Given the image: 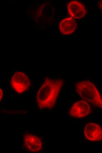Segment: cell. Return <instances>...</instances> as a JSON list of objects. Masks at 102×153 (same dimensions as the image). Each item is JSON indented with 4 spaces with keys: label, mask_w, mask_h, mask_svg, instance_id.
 <instances>
[{
    "label": "cell",
    "mask_w": 102,
    "mask_h": 153,
    "mask_svg": "<svg viewBox=\"0 0 102 153\" xmlns=\"http://www.w3.org/2000/svg\"><path fill=\"white\" fill-rule=\"evenodd\" d=\"M84 134L85 138L88 141L97 142L102 140V129L96 123H88L84 128Z\"/></svg>",
    "instance_id": "5b68a950"
},
{
    "label": "cell",
    "mask_w": 102,
    "mask_h": 153,
    "mask_svg": "<svg viewBox=\"0 0 102 153\" xmlns=\"http://www.w3.org/2000/svg\"><path fill=\"white\" fill-rule=\"evenodd\" d=\"M59 27L62 33L64 34H71L76 30L77 23L72 18H67L60 22Z\"/></svg>",
    "instance_id": "ba28073f"
},
{
    "label": "cell",
    "mask_w": 102,
    "mask_h": 153,
    "mask_svg": "<svg viewBox=\"0 0 102 153\" xmlns=\"http://www.w3.org/2000/svg\"><path fill=\"white\" fill-rule=\"evenodd\" d=\"M12 88L17 93H22L27 91L30 86V82L25 72L17 71L12 75L10 80Z\"/></svg>",
    "instance_id": "3957f363"
},
{
    "label": "cell",
    "mask_w": 102,
    "mask_h": 153,
    "mask_svg": "<svg viewBox=\"0 0 102 153\" xmlns=\"http://www.w3.org/2000/svg\"><path fill=\"white\" fill-rule=\"evenodd\" d=\"M91 111V108L89 102L82 100L73 104L70 109L69 114L73 118H81L89 114Z\"/></svg>",
    "instance_id": "277c9868"
},
{
    "label": "cell",
    "mask_w": 102,
    "mask_h": 153,
    "mask_svg": "<svg viewBox=\"0 0 102 153\" xmlns=\"http://www.w3.org/2000/svg\"><path fill=\"white\" fill-rule=\"evenodd\" d=\"M76 91L84 100L102 109V97L96 87L89 80L77 82Z\"/></svg>",
    "instance_id": "7a4b0ae2"
},
{
    "label": "cell",
    "mask_w": 102,
    "mask_h": 153,
    "mask_svg": "<svg viewBox=\"0 0 102 153\" xmlns=\"http://www.w3.org/2000/svg\"><path fill=\"white\" fill-rule=\"evenodd\" d=\"M69 14L73 18L80 19L84 17L87 11L84 5L77 1H70L67 4Z\"/></svg>",
    "instance_id": "52a82bcc"
},
{
    "label": "cell",
    "mask_w": 102,
    "mask_h": 153,
    "mask_svg": "<svg viewBox=\"0 0 102 153\" xmlns=\"http://www.w3.org/2000/svg\"><path fill=\"white\" fill-rule=\"evenodd\" d=\"M0 102H1V100H2V98L3 96V91L2 89L0 88Z\"/></svg>",
    "instance_id": "9c48e42d"
},
{
    "label": "cell",
    "mask_w": 102,
    "mask_h": 153,
    "mask_svg": "<svg viewBox=\"0 0 102 153\" xmlns=\"http://www.w3.org/2000/svg\"><path fill=\"white\" fill-rule=\"evenodd\" d=\"M23 143L25 147L31 152H39L42 148V142L40 139L33 134H25L23 138Z\"/></svg>",
    "instance_id": "8992f818"
},
{
    "label": "cell",
    "mask_w": 102,
    "mask_h": 153,
    "mask_svg": "<svg viewBox=\"0 0 102 153\" xmlns=\"http://www.w3.org/2000/svg\"><path fill=\"white\" fill-rule=\"evenodd\" d=\"M63 82L60 78L45 79L37 94L36 102L39 109H51L55 107Z\"/></svg>",
    "instance_id": "6da1fadb"
}]
</instances>
